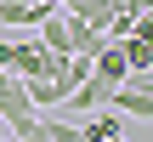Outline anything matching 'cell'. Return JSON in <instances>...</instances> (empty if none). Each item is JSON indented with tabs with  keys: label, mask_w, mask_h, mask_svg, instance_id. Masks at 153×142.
<instances>
[{
	"label": "cell",
	"mask_w": 153,
	"mask_h": 142,
	"mask_svg": "<svg viewBox=\"0 0 153 142\" xmlns=\"http://www.w3.org/2000/svg\"><path fill=\"white\" fill-rule=\"evenodd\" d=\"M108 108H119V114H136V120H153V91H136V85H114Z\"/></svg>",
	"instance_id": "2"
},
{
	"label": "cell",
	"mask_w": 153,
	"mask_h": 142,
	"mask_svg": "<svg viewBox=\"0 0 153 142\" xmlns=\"http://www.w3.org/2000/svg\"><path fill=\"white\" fill-rule=\"evenodd\" d=\"M136 34H153V0H142V11H136Z\"/></svg>",
	"instance_id": "3"
},
{
	"label": "cell",
	"mask_w": 153,
	"mask_h": 142,
	"mask_svg": "<svg viewBox=\"0 0 153 142\" xmlns=\"http://www.w3.org/2000/svg\"><path fill=\"white\" fill-rule=\"evenodd\" d=\"M0 142H11V137H0Z\"/></svg>",
	"instance_id": "7"
},
{
	"label": "cell",
	"mask_w": 153,
	"mask_h": 142,
	"mask_svg": "<svg viewBox=\"0 0 153 142\" xmlns=\"http://www.w3.org/2000/svg\"><path fill=\"white\" fill-rule=\"evenodd\" d=\"M11 142H51V137H45V125H34V131H23V137H11Z\"/></svg>",
	"instance_id": "4"
},
{
	"label": "cell",
	"mask_w": 153,
	"mask_h": 142,
	"mask_svg": "<svg viewBox=\"0 0 153 142\" xmlns=\"http://www.w3.org/2000/svg\"><path fill=\"white\" fill-rule=\"evenodd\" d=\"M108 142H125V137H108Z\"/></svg>",
	"instance_id": "6"
},
{
	"label": "cell",
	"mask_w": 153,
	"mask_h": 142,
	"mask_svg": "<svg viewBox=\"0 0 153 142\" xmlns=\"http://www.w3.org/2000/svg\"><path fill=\"white\" fill-rule=\"evenodd\" d=\"M0 137H11V131H6V120H0Z\"/></svg>",
	"instance_id": "5"
},
{
	"label": "cell",
	"mask_w": 153,
	"mask_h": 142,
	"mask_svg": "<svg viewBox=\"0 0 153 142\" xmlns=\"http://www.w3.org/2000/svg\"><path fill=\"white\" fill-rule=\"evenodd\" d=\"M79 137H85V142H108V137H125V114L91 108V114H79Z\"/></svg>",
	"instance_id": "1"
}]
</instances>
